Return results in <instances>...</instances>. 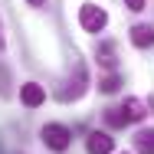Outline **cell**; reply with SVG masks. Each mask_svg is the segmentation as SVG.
I'll list each match as a JSON object with an SVG mask.
<instances>
[{"instance_id":"6da1fadb","label":"cell","mask_w":154,"mask_h":154,"mask_svg":"<svg viewBox=\"0 0 154 154\" xmlns=\"http://www.w3.org/2000/svg\"><path fill=\"white\" fill-rule=\"evenodd\" d=\"M39 138H43V144H46V148H53V151H66V148L72 144V131H69L66 125H56V122L43 125Z\"/></svg>"},{"instance_id":"7a4b0ae2","label":"cell","mask_w":154,"mask_h":154,"mask_svg":"<svg viewBox=\"0 0 154 154\" xmlns=\"http://www.w3.org/2000/svg\"><path fill=\"white\" fill-rule=\"evenodd\" d=\"M79 23H82V30H89V33H102L105 23H108V13L102 7H95V3H85L79 10Z\"/></svg>"},{"instance_id":"3957f363","label":"cell","mask_w":154,"mask_h":154,"mask_svg":"<svg viewBox=\"0 0 154 154\" xmlns=\"http://www.w3.org/2000/svg\"><path fill=\"white\" fill-rule=\"evenodd\" d=\"M112 148H115V141H112L105 131H92V134L85 138V151L89 154H112Z\"/></svg>"},{"instance_id":"277c9868","label":"cell","mask_w":154,"mask_h":154,"mask_svg":"<svg viewBox=\"0 0 154 154\" xmlns=\"http://www.w3.org/2000/svg\"><path fill=\"white\" fill-rule=\"evenodd\" d=\"M20 102H23L26 108H39V105L46 102V92H43V85H36V82H26V85L20 89Z\"/></svg>"},{"instance_id":"5b68a950","label":"cell","mask_w":154,"mask_h":154,"mask_svg":"<svg viewBox=\"0 0 154 154\" xmlns=\"http://www.w3.org/2000/svg\"><path fill=\"white\" fill-rule=\"evenodd\" d=\"M131 43H134L138 49H148V46H154V26H148V23L131 26Z\"/></svg>"},{"instance_id":"8992f818","label":"cell","mask_w":154,"mask_h":154,"mask_svg":"<svg viewBox=\"0 0 154 154\" xmlns=\"http://www.w3.org/2000/svg\"><path fill=\"white\" fill-rule=\"evenodd\" d=\"M122 115H125V122H141V118L148 115V105H144L141 98H125Z\"/></svg>"},{"instance_id":"52a82bcc","label":"cell","mask_w":154,"mask_h":154,"mask_svg":"<svg viewBox=\"0 0 154 154\" xmlns=\"http://www.w3.org/2000/svg\"><path fill=\"white\" fill-rule=\"evenodd\" d=\"M134 148L141 154H154V128L151 131H138L134 134Z\"/></svg>"},{"instance_id":"ba28073f","label":"cell","mask_w":154,"mask_h":154,"mask_svg":"<svg viewBox=\"0 0 154 154\" xmlns=\"http://www.w3.org/2000/svg\"><path fill=\"white\" fill-rule=\"evenodd\" d=\"M98 62L108 66V69L115 66V46H112V43H102V46H98Z\"/></svg>"},{"instance_id":"9c48e42d","label":"cell","mask_w":154,"mask_h":154,"mask_svg":"<svg viewBox=\"0 0 154 154\" xmlns=\"http://www.w3.org/2000/svg\"><path fill=\"white\" fill-rule=\"evenodd\" d=\"M105 122L112 125V128H122V125H128V122H125V115H122V108H108V112H105Z\"/></svg>"},{"instance_id":"30bf717a","label":"cell","mask_w":154,"mask_h":154,"mask_svg":"<svg viewBox=\"0 0 154 154\" xmlns=\"http://www.w3.org/2000/svg\"><path fill=\"white\" fill-rule=\"evenodd\" d=\"M115 89H118V75H108L102 82V92H115Z\"/></svg>"},{"instance_id":"8fae6325","label":"cell","mask_w":154,"mask_h":154,"mask_svg":"<svg viewBox=\"0 0 154 154\" xmlns=\"http://www.w3.org/2000/svg\"><path fill=\"white\" fill-rule=\"evenodd\" d=\"M128 10H144V0H125Z\"/></svg>"},{"instance_id":"7c38bea8","label":"cell","mask_w":154,"mask_h":154,"mask_svg":"<svg viewBox=\"0 0 154 154\" xmlns=\"http://www.w3.org/2000/svg\"><path fill=\"white\" fill-rule=\"evenodd\" d=\"M26 3H30V7H43L46 0H26Z\"/></svg>"},{"instance_id":"4fadbf2b","label":"cell","mask_w":154,"mask_h":154,"mask_svg":"<svg viewBox=\"0 0 154 154\" xmlns=\"http://www.w3.org/2000/svg\"><path fill=\"white\" fill-rule=\"evenodd\" d=\"M0 49H3V36H0Z\"/></svg>"}]
</instances>
